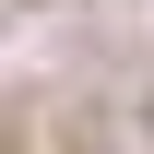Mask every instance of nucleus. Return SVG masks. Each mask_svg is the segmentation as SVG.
Wrapping results in <instances>:
<instances>
[{"mask_svg": "<svg viewBox=\"0 0 154 154\" xmlns=\"http://www.w3.org/2000/svg\"><path fill=\"white\" fill-rule=\"evenodd\" d=\"M0 154H12V131H0Z\"/></svg>", "mask_w": 154, "mask_h": 154, "instance_id": "obj_1", "label": "nucleus"}]
</instances>
